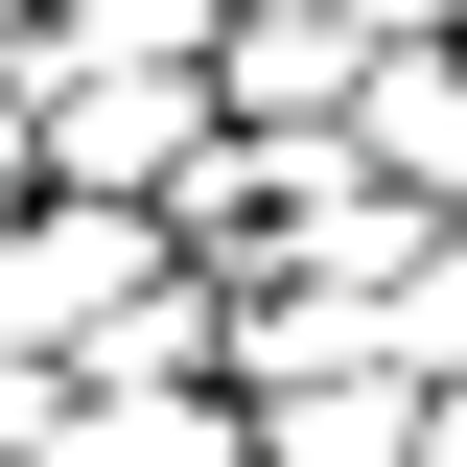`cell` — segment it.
<instances>
[{
  "mask_svg": "<svg viewBox=\"0 0 467 467\" xmlns=\"http://www.w3.org/2000/svg\"><path fill=\"white\" fill-rule=\"evenodd\" d=\"M420 444V374L398 350H350V374H281V398H257V467H398Z\"/></svg>",
  "mask_w": 467,
  "mask_h": 467,
  "instance_id": "5b68a950",
  "label": "cell"
},
{
  "mask_svg": "<svg viewBox=\"0 0 467 467\" xmlns=\"http://www.w3.org/2000/svg\"><path fill=\"white\" fill-rule=\"evenodd\" d=\"M234 0H47V70H211Z\"/></svg>",
  "mask_w": 467,
  "mask_h": 467,
  "instance_id": "8992f818",
  "label": "cell"
},
{
  "mask_svg": "<svg viewBox=\"0 0 467 467\" xmlns=\"http://www.w3.org/2000/svg\"><path fill=\"white\" fill-rule=\"evenodd\" d=\"M350 140H374L420 211H467V24H444V47H374V70H350Z\"/></svg>",
  "mask_w": 467,
  "mask_h": 467,
  "instance_id": "277c9868",
  "label": "cell"
},
{
  "mask_svg": "<svg viewBox=\"0 0 467 467\" xmlns=\"http://www.w3.org/2000/svg\"><path fill=\"white\" fill-rule=\"evenodd\" d=\"M211 117H234L211 70H47V187H140V211H164Z\"/></svg>",
  "mask_w": 467,
  "mask_h": 467,
  "instance_id": "6da1fadb",
  "label": "cell"
},
{
  "mask_svg": "<svg viewBox=\"0 0 467 467\" xmlns=\"http://www.w3.org/2000/svg\"><path fill=\"white\" fill-rule=\"evenodd\" d=\"M24 467H257V398L234 374H70Z\"/></svg>",
  "mask_w": 467,
  "mask_h": 467,
  "instance_id": "7a4b0ae2",
  "label": "cell"
},
{
  "mask_svg": "<svg viewBox=\"0 0 467 467\" xmlns=\"http://www.w3.org/2000/svg\"><path fill=\"white\" fill-rule=\"evenodd\" d=\"M350 70H374V24H350V0H234V47H211V94L234 117H350Z\"/></svg>",
  "mask_w": 467,
  "mask_h": 467,
  "instance_id": "3957f363",
  "label": "cell"
}]
</instances>
